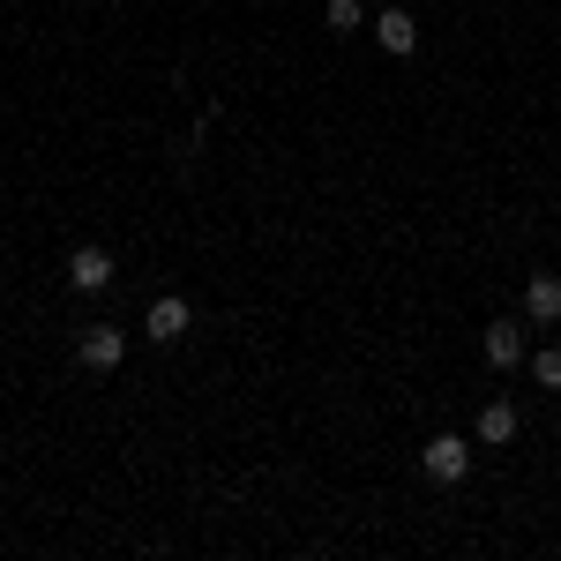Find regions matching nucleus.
Listing matches in <instances>:
<instances>
[{
    "mask_svg": "<svg viewBox=\"0 0 561 561\" xmlns=\"http://www.w3.org/2000/svg\"><path fill=\"white\" fill-rule=\"evenodd\" d=\"M510 434H517V412L510 404H486L479 412V442H510Z\"/></svg>",
    "mask_w": 561,
    "mask_h": 561,
    "instance_id": "8",
    "label": "nucleus"
},
{
    "mask_svg": "<svg viewBox=\"0 0 561 561\" xmlns=\"http://www.w3.org/2000/svg\"><path fill=\"white\" fill-rule=\"evenodd\" d=\"M322 23L345 38V31H359V23H367V8H359V0H330V8H322Z\"/></svg>",
    "mask_w": 561,
    "mask_h": 561,
    "instance_id": "9",
    "label": "nucleus"
},
{
    "mask_svg": "<svg viewBox=\"0 0 561 561\" xmlns=\"http://www.w3.org/2000/svg\"><path fill=\"white\" fill-rule=\"evenodd\" d=\"M121 352H128V337H121L113 322H90L83 337H76V359H83L90 375H113V367H121Z\"/></svg>",
    "mask_w": 561,
    "mask_h": 561,
    "instance_id": "2",
    "label": "nucleus"
},
{
    "mask_svg": "<svg viewBox=\"0 0 561 561\" xmlns=\"http://www.w3.org/2000/svg\"><path fill=\"white\" fill-rule=\"evenodd\" d=\"M531 375H539V389H561V352H539Z\"/></svg>",
    "mask_w": 561,
    "mask_h": 561,
    "instance_id": "10",
    "label": "nucleus"
},
{
    "mask_svg": "<svg viewBox=\"0 0 561 561\" xmlns=\"http://www.w3.org/2000/svg\"><path fill=\"white\" fill-rule=\"evenodd\" d=\"M375 38H382V53H412V45H420V23H412L404 8H382V15H375Z\"/></svg>",
    "mask_w": 561,
    "mask_h": 561,
    "instance_id": "7",
    "label": "nucleus"
},
{
    "mask_svg": "<svg viewBox=\"0 0 561 561\" xmlns=\"http://www.w3.org/2000/svg\"><path fill=\"white\" fill-rule=\"evenodd\" d=\"M68 285H76V293H105V285H113V255H105V248H76V255H68Z\"/></svg>",
    "mask_w": 561,
    "mask_h": 561,
    "instance_id": "4",
    "label": "nucleus"
},
{
    "mask_svg": "<svg viewBox=\"0 0 561 561\" xmlns=\"http://www.w3.org/2000/svg\"><path fill=\"white\" fill-rule=\"evenodd\" d=\"M420 465H427V479H442V486H457V479L472 472V442H457V434H434L427 449H420Z\"/></svg>",
    "mask_w": 561,
    "mask_h": 561,
    "instance_id": "1",
    "label": "nucleus"
},
{
    "mask_svg": "<svg viewBox=\"0 0 561 561\" xmlns=\"http://www.w3.org/2000/svg\"><path fill=\"white\" fill-rule=\"evenodd\" d=\"M479 345H486V359H494L502 375L524 367V330H517V322H486V337H479Z\"/></svg>",
    "mask_w": 561,
    "mask_h": 561,
    "instance_id": "5",
    "label": "nucleus"
},
{
    "mask_svg": "<svg viewBox=\"0 0 561 561\" xmlns=\"http://www.w3.org/2000/svg\"><path fill=\"white\" fill-rule=\"evenodd\" d=\"M524 314H531V322H561V277L554 270H539V277L524 285Z\"/></svg>",
    "mask_w": 561,
    "mask_h": 561,
    "instance_id": "6",
    "label": "nucleus"
},
{
    "mask_svg": "<svg viewBox=\"0 0 561 561\" xmlns=\"http://www.w3.org/2000/svg\"><path fill=\"white\" fill-rule=\"evenodd\" d=\"M187 322H195V314H187V300H180V293H165V300L142 314V337H158V345H180V337H187Z\"/></svg>",
    "mask_w": 561,
    "mask_h": 561,
    "instance_id": "3",
    "label": "nucleus"
}]
</instances>
